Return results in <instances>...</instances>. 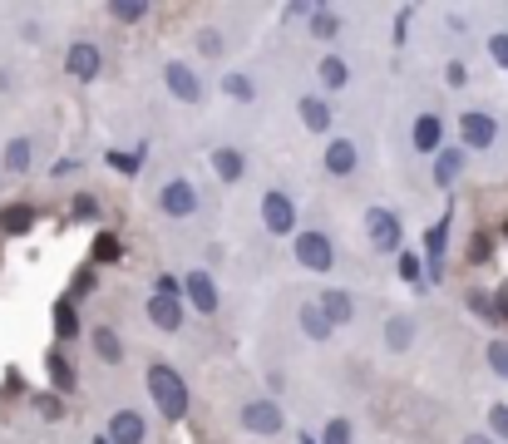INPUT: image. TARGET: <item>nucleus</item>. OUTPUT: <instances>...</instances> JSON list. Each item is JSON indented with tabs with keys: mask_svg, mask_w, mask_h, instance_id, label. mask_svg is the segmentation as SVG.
Masks as SVG:
<instances>
[{
	"mask_svg": "<svg viewBox=\"0 0 508 444\" xmlns=\"http://www.w3.org/2000/svg\"><path fill=\"white\" fill-rule=\"evenodd\" d=\"M149 400H153V410H159L163 419H183V415H188V405H192L183 370L153 361V366H149Z\"/></svg>",
	"mask_w": 508,
	"mask_h": 444,
	"instance_id": "obj_1",
	"label": "nucleus"
},
{
	"mask_svg": "<svg viewBox=\"0 0 508 444\" xmlns=\"http://www.w3.org/2000/svg\"><path fill=\"white\" fill-rule=\"evenodd\" d=\"M237 425H242V435L272 439V435H282V429H286V415H282V405H276L272 395H267V400L257 395V400H247V405L237 410Z\"/></svg>",
	"mask_w": 508,
	"mask_h": 444,
	"instance_id": "obj_2",
	"label": "nucleus"
},
{
	"mask_svg": "<svg viewBox=\"0 0 508 444\" xmlns=\"http://www.w3.org/2000/svg\"><path fill=\"white\" fill-rule=\"evenodd\" d=\"M292 252H296V267L301 272H331L336 267V247H331V237L316 232V227H306V232H296L292 237Z\"/></svg>",
	"mask_w": 508,
	"mask_h": 444,
	"instance_id": "obj_3",
	"label": "nucleus"
},
{
	"mask_svg": "<svg viewBox=\"0 0 508 444\" xmlns=\"http://www.w3.org/2000/svg\"><path fill=\"white\" fill-rule=\"evenodd\" d=\"M262 232L296 237V202H292V193H282V188H267V193H262Z\"/></svg>",
	"mask_w": 508,
	"mask_h": 444,
	"instance_id": "obj_4",
	"label": "nucleus"
},
{
	"mask_svg": "<svg viewBox=\"0 0 508 444\" xmlns=\"http://www.w3.org/2000/svg\"><path fill=\"white\" fill-rule=\"evenodd\" d=\"M183 306L198 311V316H217V311H223V296H217L213 272H202V267L183 272Z\"/></svg>",
	"mask_w": 508,
	"mask_h": 444,
	"instance_id": "obj_5",
	"label": "nucleus"
},
{
	"mask_svg": "<svg viewBox=\"0 0 508 444\" xmlns=\"http://www.w3.org/2000/svg\"><path fill=\"white\" fill-rule=\"evenodd\" d=\"M459 143H464L469 153H483L499 143V119H493L489 109H464L459 114Z\"/></svg>",
	"mask_w": 508,
	"mask_h": 444,
	"instance_id": "obj_6",
	"label": "nucleus"
},
{
	"mask_svg": "<svg viewBox=\"0 0 508 444\" xmlns=\"http://www.w3.org/2000/svg\"><path fill=\"white\" fill-rule=\"evenodd\" d=\"M198 208H202V198H198V188H192V178H168V183L159 188V212H163V218L183 222Z\"/></svg>",
	"mask_w": 508,
	"mask_h": 444,
	"instance_id": "obj_7",
	"label": "nucleus"
},
{
	"mask_svg": "<svg viewBox=\"0 0 508 444\" xmlns=\"http://www.w3.org/2000/svg\"><path fill=\"white\" fill-rule=\"evenodd\" d=\"M163 84H168V94H173L178 104H188V109H198L202 94H208L202 89V75L192 65H183V59H168L163 65Z\"/></svg>",
	"mask_w": 508,
	"mask_h": 444,
	"instance_id": "obj_8",
	"label": "nucleus"
},
{
	"mask_svg": "<svg viewBox=\"0 0 508 444\" xmlns=\"http://www.w3.org/2000/svg\"><path fill=\"white\" fill-rule=\"evenodd\" d=\"M366 237H370L375 252H400L405 227H400V218H395L390 208H370V212H366Z\"/></svg>",
	"mask_w": 508,
	"mask_h": 444,
	"instance_id": "obj_9",
	"label": "nucleus"
},
{
	"mask_svg": "<svg viewBox=\"0 0 508 444\" xmlns=\"http://www.w3.org/2000/svg\"><path fill=\"white\" fill-rule=\"evenodd\" d=\"M65 75H75L79 84H94L104 75V50L94 40H75L65 50Z\"/></svg>",
	"mask_w": 508,
	"mask_h": 444,
	"instance_id": "obj_10",
	"label": "nucleus"
},
{
	"mask_svg": "<svg viewBox=\"0 0 508 444\" xmlns=\"http://www.w3.org/2000/svg\"><path fill=\"white\" fill-rule=\"evenodd\" d=\"M104 439L109 444H143L149 439V419H143L139 410H114L104 425Z\"/></svg>",
	"mask_w": 508,
	"mask_h": 444,
	"instance_id": "obj_11",
	"label": "nucleus"
},
{
	"mask_svg": "<svg viewBox=\"0 0 508 444\" xmlns=\"http://www.w3.org/2000/svg\"><path fill=\"white\" fill-rule=\"evenodd\" d=\"M296 114H301V129H311V134H331V124H336L331 99H326V94H301Z\"/></svg>",
	"mask_w": 508,
	"mask_h": 444,
	"instance_id": "obj_12",
	"label": "nucleus"
},
{
	"mask_svg": "<svg viewBox=\"0 0 508 444\" xmlns=\"http://www.w3.org/2000/svg\"><path fill=\"white\" fill-rule=\"evenodd\" d=\"M410 143H415V153H440L444 149V119L440 114H415V124H410Z\"/></svg>",
	"mask_w": 508,
	"mask_h": 444,
	"instance_id": "obj_13",
	"label": "nucleus"
},
{
	"mask_svg": "<svg viewBox=\"0 0 508 444\" xmlns=\"http://www.w3.org/2000/svg\"><path fill=\"white\" fill-rule=\"evenodd\" d=\"M143 311H149V321H153L163 336L183 331V316H188V306L173 302V296H149V302H143Z\"/></svg>",
	"mask_w": 508,
	"mask_h": 444,
	"instance_id": "obj_14",
	"label": "nucleus"
},
{
	"mask_svg": "<svg viewBox=\"0 0 508 444\" xmlns=\"http://www.w3.org/2000/svg\"><path fill=\"white\" fill-rule=\"evenodd\" d=\"M208 163H213V173L223 178V183H242V178H247V153L233 149V143H217V149L208 153Z\"/></svg>",
	"mask_w": 508,
	"mask_h": 444,
	"instance_id": "obj_15",
	"label": "nucleus"
},
{
	"mask_svg": "<svg viewBox=\"0 0 508 444\" xmlns=\"http://www.w3.org/2000/svg\"><path fill=\"white\" fill-rule=\"evenodd\" d=\"M321 163H326V173H331V178H350L360 168V149L350 139H331V143H326V159Z\"/></svg>",
	"mask_w": 508,
	"mask_h": 444,
	"instance_id": "obj_16",
	"label": "nucleus"
},
{
	"mask_svg": "<svg viewBox=\"0 0 508 444\" xmlns=\"http://www.w3.org/2000/svg\"><path fill=\"white\" fill-rule=\"evenodd\" d=\"M415 336H420V326H415V316L410 311H390V321H385V351H410L415 346Z\"/></svg>",
	"mask_w": 508,
	"mask_h": 444,
	"instance_id": "obj_17",
	"label": "nucleus"
},
{
	"mask_svg": "<svg viewBox=\"0 0 508 444\" xmlns=\"http://www.w3.org/2000/svg\"><path fill=\"white\" fill-rule=\"evenodd\" d=\"M316 306H321V316L331 321V326H346V321L356 316V296L341 292V286H326V292L316 296Z\"/></svg>",
	"mask_w": 508,
	"mask_h": 444,
	"instance_id": "obj_18",
	"label": "nucleus"
},
{
	"mask_svg": "<svg viewBox=\"0 0 508 444\" xmlns=\"http://www.w3.org/2000/svg\"><path fill=\"white\" fill-rule=\"evenodd\" d=\"M306 35H311V40H321V45H331L336 35H341V15H336L331 5H311V15H306Z\"/></svg>",
	"mask_w": 508,
	"mask_h": 444,
	"instance_id": "obj_19",
	"label": "nucleus"
},
{
	"mask_svg": "<svg viewBox=\"0 0 508 444\" xmlns=\"http://www.w3.org/2000/svg\"><path fill=\"white\" fill-rule=\"evenodd\" d=\"M89 346H94V356H99L104 366H124V341H119L114 326H94L89 331Z\"/></svg>",
	"mask_w": 508,
	"mask_h": 444,
	"instance_id": "obj_20",
	"label": "nucleus"
},
{
	"mask_svg": "<svg viewBox=\"0 0 508 444\" xmlns=\"http://www.w3.org/2000/svg\"><path fill=\"white\" fill-rule=\"evenodd\" d=\"M464 173V149H440L434 153V188H454Z\"/></svg>",
	"mask_w": 508,
	"mask_h": 444,
	"instance_id": "obj_21",
	"label": "nucleus"
},
{
	"mask_svg": "<svg viewBox=\"0 0 508 444\" xmlns=\"http://www.w3.org/2000/svg\"><path fill=\"white\" fill-rule=\"evenodd\" d=\"M316 79H321V89H326V94H341L346 84H350V65H346L341 55H326L321 65H316Z\"/></svg>",
	"mask_w": 508,
	"mask_h": 444,
	"instance_id": "obj_22",
	"label": "nucleus"
},
{
	"mask_svg": "<svg viewBox=\"0 0 508 444\" xmlns=\"http://www.w3.org/2000/svg\"><path fill=\"white\" fill-rule=\"evenodd\" d=\"M35 227V208L30 202H10V208H0V232L5 237H26Z\"/></svg>",
	"mask_w": 508,
	"mask_h": 444,
	"instance_id": "obj_23",
	"label": "nucleus"
},
{
	"mask_svg": "<svg viewBox=\"0 0 508 444\" xmlns=\"http://www.w3.org/2000/svg\"><path fill=\"white\" fill-rule=\"evenodd\" d=\"M296 326H301V336H311V341H331V321L321 316V306L316 302H301V311H296Z\"/></svg>",
	"mask_w": 508,
	"mask_h": 444,
	"instance_id": "obj_24",
	"label": "nucleus"
},
{
	"mask_svg": "<svg viewBox=\"0 0 508 444\" xmlns=\"http://www.w3.org/2000/svg\"><path fill=\"white\" fill-rule=\"evenodd\" d=\"M104 15L119 26H139V20H149V0H109Z\"/></svg>",
	"mask_w": 508,
	"mask_h": 444,
	"instance_id": "obj_25",
	"label": "nucleus"
},
{
	"mask_svg": "<svg viewBox=\"0 0 508 444\" xmlns=\"http://www.w3.org/2000/svg\"><path fill=\"white\" fill-rule=\"evenodd\" d=\"M35 163V143L30 139H10L5 143V173H30Z\"/></svg>",
	"mask_w": 508,
	"mask_h": 444,
	"instance_id": "obj_26",
	"label": "nucleus"
},
{
	"mask_svg": "<svg viewBox=\"0 0 508 444\" xmlns=\"http://www.w3.org/2000/svg\"><path fill=\"white\" fill-rule=\"evenodd\" d=\"M444 247H450V212H444L440 222L425 232V252H430V267H440V257H444Z\"/></svg>",
	"mask_w": 508,
	"mask_h": 444,
	"instance_id": "obj_27",
	"label": "nucleus"
},
{
	"mask_svg": "<svg viewBox=\"0 0 508 444\" xmlns=\"http://www.w3.org/2000/svg\"><path fill=\"white\" fill-rule=\"evenodd\" d=\"M316 444H356V425H350L346 415L326 419V425H321V439H316Z\"/></svg>",
	"mask_w": 508,
	"mask_h": 444,
	"instance_id": "obj_28",
	"label": "nucleus"
},
{
	"mask_svg": "<svg viewBox=\"0 0 508 444\" xmlns=\"http://www.w3.org/2000/svg\"><path fill=\"white\" fill-rule=\"evenodd\" d=\"M223 94H227V99L252 104V99H257V84H252L247 75H242V69H233V75H223Z\"/></svg>",
	"mask_w": 508,
	"mask_h": 444,
	"instance_id": "obj_29",
	"label": "nucleus"
},
{
	"mask_svg": "<svg viewBox=\"0 0 508 444\" xmlns=\"http://www.w3.org/2000/svg\"><path fill=\"white\" fill-rule=\"evenodd\" d=\"M483 361H489V370L499 380H508V341H489L483 346Z\"/></svg>",
	"mask_w": 508,
	"mask_h": 444,
	"instance_id": "obj_30",
	"label": "nucleus"
},
{
	"mask_svg": "<svg viewBox=\"0 0 508 444\" xmlns=\"http://www.w3.org/2000/svg\"><path fill=\"white\" fill-rule=\"evenodd\" d=\"M55 331L65 336V341H75V336H79V316H75V306H69V302L55 306Z\"/></svg>",
	"mask_w": 508,
	"mask_h": 444,
	"instance_id": "obj_31",
	"label": "nucleus"
},
{
	"mask_svg": "<svg viewBox=\"0 0 508 444\" xmlns=\"http://www.w3.org/2000/svg\"><path fill=\"white\" fill-rule=\"evenodd\" d=\"M198 50L208 55V59H223V50H227V40H223V30H213V26H202L198 30Z\"/></svg>",
	"mask_w": 508,
	"mask_h": 444,
	"instance_id": "obj_32",
	"label": "nucleus"
},
{
	"mask_svg": "<svg viewBox=\"0 0 508 444\" xmlns=\"http://www.w3.org/2000/svg\"><path fill=\"white\" fill-rule=\"evenodd\" d=\"M50 380H55V390H59V395H69V390H75V370H69V361H59V356H50Z\"/></svg>",
	"mask_w": 508,
	"mask_h": 444,
	"instance_id": "obj_33",
	"label": "nucleus"
},
{
	"mask_svg": "<svg viewBox=\"0 0 508 444\" xmlns=\"http://www.w3.org/2000/svg\"><path fill=\"white\" fill-rule=\"evenodd\" d=\"M420 272H425V262H420V252H405V247H400V277H405L410 286H420Z\"/></svg>",
	"mask_w": 508,
	"mask_h": 444,
	"instance_id": "obj_34",
	"label": "nucleus"
},
{
	"mask_svg": "<svg viewBox=\"0 0 508 444\" xmlns=\"http://www.w3.org/2000/svg\"><path fill=\"white\" fill-rule=\"evenodd\" d=\"M153 296H173V302H183V282H178L173 272H163V277L153 282Z\"/></svg>",
	"mask_w": 508,
	"mask_h": 444,
	"instance_id": "obj_35",
	"label": "nucleus"
},
{
	"mask_svg": "<svg viewBox=\"0 0 508 444\" xmlns=\"http://www.w3.org/2000/svg\"><path fill=\"white\" fill-rule=\"evenodd\" d=\"M444 84H450V89H464V84H469V65H464V59H450V65H444Z\"/></svg>",
	"mask_w": 508,
	"mask_h": 444,
	"instance_id": "obj_36",
	"label": "nucleus"
},
{
	"mask_svg": "<svg viewBox=\"0 0 508 444\" xmlns=\"http://www.w3.org/2000/svg\"><path fill=\"white\" fill-rule=\"evenodd\" d=\"M489 429H493V439L508 444V405H493L489 410Z\"/></svg>",
	"mask_w": 508,
	"mask_h": 444,
	"instance_id": "obj_37",
	"label": "nucleus"
},
{
	"mask_svg": "<svg viewBox=\"0 0 508 444\" xmlns=\"http://www.w3.org/2000/svg\"><path fill=\"white\" fill-rule=\"evenodd\" d=\"M489 59L499 69H508V35H489Z\"/></svg>",
	"mask_w": 508,
	"mask_h": 444,
	"instance_id": "obj_38",
	"label": "nucleus"
},
{
	"mask_svg": "<svg viewBox=\"0 0 508 444\" xmlns=\"http://www.w3.org/2000/svg\"><path fill=\"white\" fill-rule=\"evenodd\" d=\"M35 410H40L45 419H59V415H65V405H59V395H35Z\"/></svg>",
	"mask_w": 508,
	"mask_h": 444,
	"instance_id": "obj_39",
	"label": "nucleus"
},
{
	"mask_svg": "<svg viewBox=\"0 0 508 444\" xmlns=\"http://www.w3.org/2000/svg\"><path fill=\"white\" fill-rule=\"evenodd\" d=\"M469 311H474L479 321H493V302H489V292H474V296H469Z\"/></svg>",
	"mask_w": 508,
	"mask_h": 444,
	"instance_id": "obj_40",
	"label": "nucleus"
},
{
	"mask_svg": "<svg viewBox=\"0 0 508 444\" xmlns=\"http://www.w3.org/2000/svg\"><path fill=\"white\" fill-rule=\"evenodd\" d=\"M94 257H119V237L114 232H99V237H94Z\"/></svg>",
	"mask_w": 508,
	"mask_h": 444,
	"instance_id": "obj_41",
	"label": "nucleus"
},
{
	"mask_svg": "<svg viewBox=\"0 0 508 444\" xmlns=\"http://www.w3.org/2000/svg\"><path fill=\"white\" fill-rule=\"evenodd\" d=\"M489 247H493V243H489V232H479L474 243H469V262H483V257H489Z\"/></svg>",
	"mask_w": 508,
	"mask_h": 444,
	"instance_id": "obj_42",
	"label": "nucleus"
},
{
	"mask_svg": "<svg viewBox=\"0 0 508 444\" xmlns=\"http://www.w3.org/2000/svg\"><path fill=\"white\" fill-rule=\"evenodd\" d=\"M489 302H493V316H503V321H508V286H503V292H493Z\"/></svg>",
	"mask_w": 508,
	"mask_h": 444,
	"instance_id": "obj_43",
	"label": "nucleus"
},
{
	"mask_svg": "<svg viewBox=\"0 0 508 444\" xmlns=\"http://www.w3.org/2000/svg\"><path fill=\"white\" fill-rule=\"evenodd\" d=\"M114 168H119V173H134L139 159H124V153H114Z\"/></svg>",
	"mask_w": 508,
	"mask_h": 444,
	"instance_id": "obj_44",
	"label": "nucleus"
},
{
	"mask_svg": "<svg viewBox=\"0 0 508 444\" xmlns=\"http://www.w3.org/2000/svg\"><path fill=\"white\" fill-rule=\"evenodd\" d=\"M464 444H499L493 435H483V429H474V435H464Z\"/></svg>",
	"mask_w": 508,
	"mask_h": 444,
	"instance_id": "obj_45",
	"label": "nucleus"
},
{
	"mask_svg": "<svg viewBox=\"0 0 508 444\" xmlns=\"http://www.w3.org/2000/svg\"><path fill=\"white\" fill-rule=\"evenodd\" d=\"M301 444H316V439H311V435H301Z\"/></svg>",
	"mask_w": 508,
	"mask_h": 444,
	"instance_id": "obj_46",
	"label": "nucleus"
},
{
	"mask_svg": "<svg viewBox=\"0 0 508 444\" xmlns=\"http://www.w3.org/2000/svg\"><path fill=\"white\" fill-rule=\"evenodd\" d=\"M94 444H109V439H104V435H99V439H94Z\"/></svg>",
	"mask_w": 508,
	"mask_h": 444,
	"instance_id": "obj_47",
	"label": "nucleus"
},
{
	"mask_svg": "<svg viewBox=\"0 0 508 444\" xmlns=\"http://www.w3.org/2000/svg\"><path fill=\"white\" fill-rule=\"evenodd\" d=\"M503 237H508V222H503Z\"/></svg>",
	"mask_w": 508,
	"mask_h": 444,
	"instance_id": "obj_48",
	"label": "nucleus"
}]
</instances>
